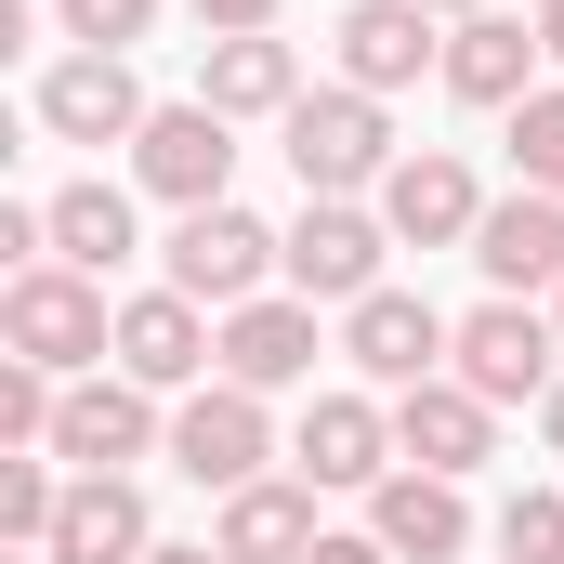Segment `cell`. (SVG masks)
I'll return each mask as SVG.
<instances>
[{"instance_id": "cell-29", "label": "cell", "mask_w": 564, "mask_h": 564, "mask_svg": "<svg viewBox=\"0 0 564 564\" xmlns=\"http://www.w3.org/2000/svg\"><path fill=\"white\" fill-rule=\"evenodd\" d=\"M302 564H394V552H381V539H315Z\"/></svg>"}, {"instance_id": "cell-26", "label": "cell", "mask_w": 564, "mask_h": 564, "mask_svg": "<svg viewBox=\"0 0 564 564\" xmlns=\"http://www.w3.org/2000/svg\"><path fill=\"white\" fill-rule=\"evenodd\" d=\"M499 552L512 564H564V499L552 486H512V499H499Z\"/></svg>"}, {"instance_id": "cell-16", "label": "cell", "mask_w": 564, "mask_h": 564, "mask_svg": "<svg viewBox=\"0 0 564 564\" xmlns=\"http://www.w3.org/2000/svg\"><path fill=\"white\" fill-rule=\"evenodd\" d=\"M315 355H328V341H315V302H302V289H263V302L224 315V381H237V394H289V381H315Z\"/></svg>"}, {"instance_id": "cell-1", "label": "cell", "mask_w": 564, "mask_h": 564, "mask_svg": "<svg viewBox=\"0 0 564 564\" xmlns=\"http://www.w3.org/2000/svg\"><path fill=\"white\" fill-rule=\"evenodd\" d=\"M0 341L26 368H53V381H93V368H119V302L79 263H26V276L0 289Z\"/></svg>"}, {"instance_id": "cell-8", "label": "cell", "mask_w": 564, "mask_h": 564, "mask_svg": "<svg viewBox=\"0 0 564 564\" xmlns=\"http://www.w3.org/2000/svg\"><path fill=\"white\" fill-rule=\"evenodd\" d=\"M381 250H394L381 210H355V197H302V224H289V289L355 315V302L381 289Z\"/></svg>"}, {"instance_id": "cell-6", "label": "cell", "mask_w": 564, "mask_h": 564, "mask_svg": "<svg viewBox=\"0 0 564 564\" xmlns=\"http://www.w3.org/2000/svg\"><path fill=\"white\" fill-rule=\"evenodd\" d=\"M158 446H171V421H158L144 381H119V368L66 381V408H53V459H66V473H132V459H158Z\"/></svg>"}, {"instance_id": "cell-15", "label": "cell", "mask_w": 564, "mask_h": 564, "mask_svg": "<svg viewBox=\"0 0 564 564\" xmlns=\"http://www.w3.org/2000/svg\"><path fill=\"white\" fill-rule=\"evenodd\" d=\"M394 459L408 473H486L499 459V408L473 394V381H421V394H394Z\"/></svg>"}, {"instance_id": "cell-23", "label": "cell", "mask_w": 564, "mask_h": 564, "mask_svg": "<svg viewBox=\"0 0 564 564\" xmlns=\"http://www.w3.org/2000/svg\"><path fill=\"white\" fill-rule=\"evenodd\" d=\"M53 210V263H79V276H119L132 263V184H66V197H40Z\"/></svg>"}, {"instance_id": "cell-12", "label": "cell", "mask_w": 564, "mask_h": 564, "mask_svg": "<svg viewBox=\"0 0 564 564\" xmlns=\"http://www.w3.org/2000/svg\"><path fill=\"white\" fill-rule=\"evenodd\" d=\"M158 106H144L132 53H66V66H40V132L53 144H132Z\"/></svg>"}, {"instance_id": "cell-30", "label": "cell", "mask_w": 564, "mask_h": 564, "mask_svg": "<svg viewBox=\"0 0 564 564\" xmlns=\"http://www.w3.org/2000/svg\"><path fill=\"white\" fill-rule=\"evenodd\" d=\"M144 564H224V552H210V539H158Z\"/></svg>"}, {"instance_id": "cell-21", "label": "cell", "mask_w": 564, "mask_h": 564, "mask_svg": "<svg viewBox=\"0 0 564 564\" xmlns=\"http://www.w3.org/2000/svg\"><path fill=\"white\" fill-rule=\"evenodd\" d=\"M315 539H328V525H315V486H302V473H289V486H276V473L237 486L224 525H210V552H224V564H302Z\"/></svg>"}, {"instance_id": "cell-28", "label": "cell", "mask_w": 564, "mask_h": 564, "mask_svg": "<svg viewBox=\"0 0 564 564\" xmlns=\"http://www.w3.org/2000/svg\"><path fill=\"white\" fill-rule=\"evenodd\" d=\"M184 13H197L210 40H250V26H276V0H184Z\"/></svg>"}, {"instance_id": "cell-3", "label": "cell", "mask_w": 564, "mask_h": 564, "mask_svg": "<svg viewBox=\"0 0 564 564\" xmlns=\"http://www.w3.org/2000/svg\"><path fill=\"white\" fill-rule=\"evenodd\" d=\"M158 263H171L158 289H184V302H224V315H237V302H263V276H289V237L263 224V210H237V197H224V210H184Z\"/></svg>"}, {"instance_id": "cell-33", "label": "cell", "mask_w": 564, "mask_h": 564, "mask_svg": "<svg viewBox=\"0 0 564 564\" xmlns=\"http://www.w3.org/2000/svg\"><path fill=\"white\" fill-rule=\"evenodd\" d=\"M421 13H446V26H459V13H499V0H421Z\"/></svg>"}, {"instance_id": "cell-22", "label": "cell", "mask_w": 564, "mask_h": 564, "mask_svg": "<svg viewBox=\"0 0 564 564\" xmlns=\"http://www.w3.org/2000/svg\"><path fill=\"white\" fill-rule=\"evenodd\" d=\"M197 106H224V119H289V106H302V53H289L276 26H250V40H210V66H197Z\"/></svg>"}, {"instance_id": "cell-24", "label": "cell", "mask_w": 564, "mask_h": 564, "mask_svg": "<svg viewBox=\"0 0 564 564\" xmlns=\"http://www.w3.org/2000/svg\"><path fill=\"white\" fill-rule=\"evenodd\" d=\"M66 486H79V473H53V446H0V539H13V552H53Z\"/></svg>"}, {"instance_id": "cell-18", "label": "cell", "mask_w": 564, "mask_h": 564, "mask_svg": "<svg viewBox=\"0 0 564 564\" xmlns=\"http://www.w3.org/2000/svg\"><path fill=\"white\" fill-rule=\"evenodd\" d=\"M539 66H552V53H539V26H512V13H459L433 79H446L459 106H525V93H539Z\"/></svg>"}, {"instance_id": "cell-14", "label": "cell", "mask_w": 564, "mask_h": 564, "mask_svg": "<svg viewBox=\"0 0 564 564\" xmlns=\"http://www.w3.org/2000/svg\"><path fill=\"white\" fill-rule=\"evenodd\" d=\"M473 263H486V289H499V302H539V289H564V197H539V184L486 197Z\"/></svg>"}, {"instance_id": "cell-27", "label": "cell", "mask_w": 564, "mask_h": 564, "mask_svg": "<svg viewBox=\"0 0 564 564\" xmlns=\"http://www.w3.org/2000/svg\"><path fill=\"white\" fill-rule=\"evenodd\" d=\"M53 13H66V40H79V53H132L144 26H158V0H53Z\"/></svg>"}, {"instance_id": "cell-4", "label": "cell", "mask_w": 564, "mask_h": 564, "mask_svg": "<svg viewBox=\"0 0 564 564\" xmlns=\"http://www.w3.org/2000/svg\"><path fill=\"white\" fill-rule=\"evenodd\" d=\"M446 381H473L486 408H552V381H564V328L539 315V302H473V315H459Z\"/></svg>"}, {"instance_id": "cell-10", "label": "cell", "mask_w": 564, "mask_h": 564, "mask_svg": "<svg viewBox=\"0 0 564 564\" xmlns=\"http://www.w3.org/2000/svg\"><path fill=\"white\" fill-rule=\"evenodd\" d=\"M263 459H276V421H263V394H237V381H197L184 408H171V473H197V486H263Z\"/></svg>"}, {"instance_id": "cell-9", "label": "cell", "mask_w": 564, "mask_h": 564, "mask_svg": "<svg viewBox=\"0 0 564 564\" xmlns=\"http://www.w3.org/2000/svg\"><path fill=\"white\" fill-rule=\"evenodd\" d=\"M210 368H224L210 302H184V289H132V302H119V381H144V394H197Z\"/></svg>"}, {"instance_id": "cell-32", "label": "cell", "mask_w": 564, "mask_h": 564, "mask_svg": "<svg viewBox=\"0 0 564 564\" xmlns=\"http://www.w3.org/2000/svg\"><path fill=\"white\" fill-rule=\"evenodd\" d=\"M539 433H552V459H564V381H552V408H539Z\"/></svg>"}, {"instance_id": "cell-19", "label": "cell", "mask_w": 564, "mask_h": 564, "mask_svg": "<svg viewBox=\"0 0 564 564\" xmlns=\"http://www.w3.org/2000/svg\"><path fill=\"white\" fill-rule=\"evenodd\" d=\"M421 66H446V26H433L421 0H355L341 13V79L355 93H408Z\"/></svg>"}, {"instance_id": "cell-34", "label": "cell", "mask_w": 564, "mask_h": 564, "mask_svg": "<svg viewBox=\"0 0 564 564\" xmlns=\"http://www.w3.org/2000/svg\"><path fill=\"white\" fill-rule=\"evenodd\" d=\"M13 564H53V552H13Z\"/></svg>"}, {"instance_id": "cell-25", "label": "cell", "mask_w": 564, "mask_h": 564, "mask_svg": "<svg viewBox=\"0 0 564 564\" xmlns=\"http://www.w3.org/2000/svg\"><path fill=\"white\" fill-rule=\"evenodd\" d=\"M512 171H525L539 197H564V79H539V93L512 106Z\"/></svg>"}, {"instance_id": "cell-11", "label": "cell", "mask_w": 564, "mask_h": 564, "mask_svg": "<svg viewBox=\"0 0 564 564\" xmlns=\"http://www.w3.org/2000/svg\"><path fill=\"white\" fill-rule=\"evenodd\" d=\"M381 224H394V250H459V237L486 224L473 158H459V144H408V158L381 171Z\"/></svg>"}, {"instance_id": "cell-17", "label": "cell", "mask_w": 564, "mask_h": 564, "mask_svg": "<svg viewBox=\"0 0 564 564\" xmlns=\"http://www.w3.org/2000/svg\"><path fill=\"white\" fill-rule=\"evenodd\" d=\"M368 539L394 564H459L473 552V499H459L446 473H381V486H368Z\"/></svg>"}, {"instance_id": "cell-31", "label": "cell", "mask_w": 564, "mask_h": 564, "mask_svg": "<svg viewBox=\"0 0 564 564\" xmlns=\"http://www.w3.org/2000/svg\"><path fill=\"white\" fill-rule=\"evenodd\" d=\"M539 53H552V66H564V0H539Z\"/></svg>"}, {"instance_id": "cell-2", "label": "cell", "mask_w": 564, "mask_h": 564, "mask_svg": "<svg viewBox=\"0 0 564 564\" xmlns=\"http://www.w3.org/2000/svg\"><path fill=\"white\" fill-rule=\"evenodd\" d=\"M289 171H302V197H381V171H394V119H381V93H355V79H328V93H302L276 119Z\"/></svg>"}, {"instance_id": "cell-35", "label": "cell", "mask_w": 564, "mask_h": 564, "mask_svg": "<svg viewBox=\"0 0 564 564\" xmlns=\"http://www.w3.org/2000/svg\"><path fill=\"white\" fill-rule=\"evenodd\" d=\"M552 328H564V289H552Z\"/></svg>"}, {"instance_id": "cell-13", "label": "cell", "mask_w": 564, "mask_h": 564, "mask_svg": "<svg viewBox=\"0 0 564 564\" xmlns=\"http://www.w3.org/2000/svg\"><path fill=\"white\" fill-rule=\"evenodd\" d=\"M289 473L302 486H381V473H408L394 459V408L381 394H315L302 433H289Z\"/></svg>"}, {"instance_id": "cell-7", "label": "cell", "mask_w": 564, "mask_h": 564, "mask_svg": "<svg viewBox=\"0 0 564 564\" xmlns=\"http://www.w3.org/2000/svg\"><path fill=\"white\" fill-rule=\"evenodd\" d=\"M341 355H355V381H381V394H421V381H446L459 328L433 315L421 289H368V302L341 315Z\"/></svg>"}, {"instance_id": "cell-20", "label": "cell", "mask_w": 564, "mask_h": 564, "mask_svg": "<svg viewBox=\"0 0 564 564\" xmlns=\"http://www.w3.org/2000/svg\"><path fill=\"white\" fill-rule=\"evenodd\" d=\"M158 525H144V486L132 473H79L66 512H53V564H144Z\"/></svg>"}, {"instance_id": "cell-5", "label": "cell", "mask_w": 564, "mask_h": 564, "mask_svg": "<svg viewBox=\"0 0 564 564\" xmlns=\"http://www.w3.org/2000/svg\"><path fill=\"white\" fill-rule=\"evenodd\" d=\"M132 184L171 197V210H224L237 197V119L224 106H158L132 132Z\"/></svg>"}]
</instances>
